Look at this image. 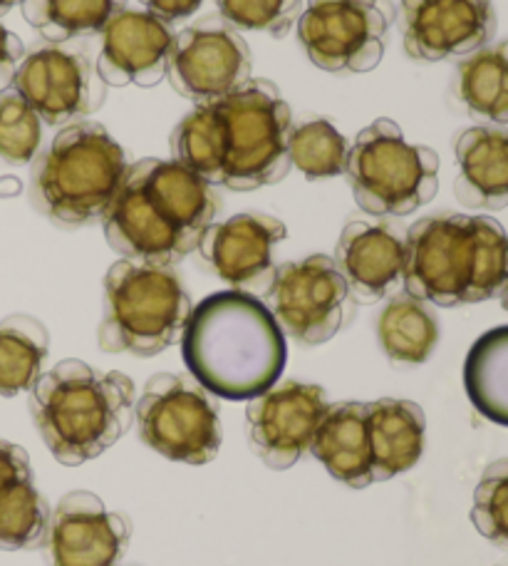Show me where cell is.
<instances>
[{
    "label": "cell",
    "instance_id": "obj_16",
    "mask_svg": "<svg viewBox=\"0 0 508 566\" xmlns=\"http://www.w3.org/2000/svg\"><path fill=\"white\" fill-rule=\"evenodd\" d=\"M288 237L281 219L248 211L216 224L199 239V254L233 291L266 293L276 274V249Z\"/></svg>",
    "mask_w": 508,
    "mask_h": 566
},
{
    "label": "cell",
    "instance_id": "obj_15",
    "mask_svg": "<svg viewBox=\"0 0 508 566\" xmlns=\"http://www.w3.org/2000/svg\"><path fill=\"white\" fill-rule=\"evenodd\" d=\"M131 522L109 510L95 492H67L50 512L45 552L53 566H119Z\"/></svg>",
    "mask_w": 508,
    "mask_h": 566
},
{
    "label": "cell",
    "instance_id": "obj_29",
    "mask_svg": "<svg viewBox=\"0 0 508 566\" xmlns=\"http://www.w3.org/2000/svg\"><path fill=\"white\" fill-rule=\"evenodd\" d=\"M127 8V0H23L20 10L30 28L53 45L99 35L112 18Z\"/></svg>",
    "mask_w": 508,
    "mask_h": 566
},
{
    "label": "cell",
    "instance_id": "obj_2",
    "mask_svg": "<svg viewBox=\"0 0 508 566\" xmlns=\"http://www.w3.org/2000/svg\"><path fill=\"white\" fill-rule=\"evenodd\" d=\"M402 286L440 308L501 298L508 286V234L491 217L434 214L404 231Z\"/></svg>",
    "mask_w": 508,
    "mask_h": 566
},
{
    "label": "cell",
    "instance_id": "obj_37",
    "mask_svg": "<svg viewBox=\"0 0 508 566\" xmlns=\"http://www.w3.org/2000/svg\"><path fill=\"white\" fill-rule=\"evenodd\" d=\"M139 3L145 6L147 13L165 20L167 25H174L179 20L194 15L203 6V0H139Z\"/></svg>",
    "mask_w": 508,
    "mask_h": 566
},
{
    "label": "cell",
    "instance_id": "obj_34",
    "mask_svg": "<svg viewBox=\"0 0 508 566\" xmlns=\"http://www.w3.org/2000/svg\"><path fill=\"white\" fill-rule=\"evenodd\" d=\"M216 8L231 28L283 38L298 23L303 0H216Z\"/></svg>",
    "mask_w": 508,
    "mask_h": 566
},
{
    "label": "cell",
    "instance_id": "obj_13",
    "mask_svg": "<svg viewBox=\"0 0 508 566\" xmlns=\"http://www.w3.org/2000/svg\"><path fill=\"white\" fill-rule=\"evenodd\" d=\"M328 408V392L313 382L286 380L268 388L246 408L251 450L268 470H290L310 450Z\"/></svg>",
    "mask_w": 508,
    "mask_h": 566
},
{
    "label": "cell",
    "instance_id": "obj_12",
    "mask_svg": "<svg viewBox=\"0 0 508 566\" xmlns=\"http://www.w3.org/2000/svg\"><path fill=\"white\" fill-rule=\"evenodd\" d=\"M10 87L35 109L40 123L53 127L83 123L105 105L107 97V85L97 75V67L83 53H70L57 45L25 53Z\"/></svg>",
    "mask_w": 508,
    "mask_h": 566
},
{
    "label": "cell",
    "instance_id": "obj_33",
    "mask_svg": "<svg viewBox=\"0 0 508 566\" xmlns=\"http://www.w3.org/2000/svg\"><path fill=\"white\" fill-rule=\"evenodd\" d=\"M472 522L476 532L508 549V458L491 462L474 490Z\"/></svg>",
    "mask_w": 508,
    "mask_h": 566
},
{
    "label": "cell",
    "instance_id": "obj_22",
    "mask_svg": "<svg viewBox=\"0 0 508 566\" xmlns=\"http://www.w3.org/2000/svg\"><path fill=\"white\" fill-rule=\"evenodd\" d=\"M335 480L352 490L374 482L368 438V406L360 400L332 402L325 412L308 450Z\"/></svg>",
    "mask_w": 508,
    "mask_h": 566
},
{
    "label": "cell",
    "instance_id": "obj_24",
    "mask_svg": "<svg viewBox=\"0 0 508 566\" xmlns=\"http://www.w3.org/2000/svg\"><path fill=\"white\" fill-rule=\"evenodd\" d=\"M456 95L472 117L496 127L508 125V40L462 60L456 67Z\"/></svg>",
    "mask_w": 508,
    "mask_h": 566
},
{
    "label": "cell",
    "instance_id": "obj_17",
    "mask_svg": "<svg viewBox=\"0 0 508 566\" xmlns=\"http://www.w3.org/2000/svg\"><path fill=\"white\" fill-rule=\"evenodd\" d=\"M102 229H105L109 249L135 264L171 269L199 247L197 239L181 234L151 207L137 175L129 167L119 191L102 217Z\"/></svg>",
    "mask_w": 508,
    "mask_h": 566
},
{
    "label": "cell",
    "instance_id": "obj_31",
    "mask_svg": "<svg viewBox=\"0 0 508 566\" xmlns=\"http://www.w3.org/2000/svg\"><path fill=\"white\" fill-rule=\"evenodd\" d=\"M47 524L50 504L33 478L0 492V552L43 547Z\"/></svg>",
    "mask_w": 508,
    "mask_h": 566
},
{
    "label": "cell",
    "instance_id": "obj_5",
    "mask_svg": "<svg viewBox=\"0 0 508 566\" xmlns=\"http://www.w3.org/2000/svg\"><path fill=\"white\" fill-rule=\"evenodd\" d=\"M191 308L184 283L171 269L115 261L105 276L97 343L105 353L159 356L181 340Z\"/></svg>",
    "mask_w": 508,
    "mask_h": 566
},
{
    "label": "cell",
    "instance_id": "obj_18",
    "mask_svg": "<svg viewBox=\"0 0 508 566\" xmlns=\"http://www.w3.org/2000/svg\"><path fill=\"white\" fill-rule=\"evenodd\" d=\"M174 43L171 25L147 10L125 8L102 28L95 57L105 85L155 87L167 77L169 50Z\"/></svg>",
    "mask_w": 508,
    "mask_h": 566
},
{
    "label": "cell",
    "instance_id": "obj_25",
    "mask_svg": "<svg viewBox=\"0 0 508 566\" xmlns=\"http://www.w3.org/2000/svg\"><path fill=\"white\" fill-rule=\"evenodd\" d=\"M378 338L390 360L402 366H420L430 360L440 343V321L426 301L398 293L380 313Z\"/></svg>",
    "mask_w": 508,
    "mask_h": 566
},
{
    "label": "cell",
    "instance_id": "obj_10",
    "mask_svg": "<svg viewBox=\"0 0 508 566\" xmlns=\"http://www.w3.org/2000/svg\"><path fill=\"white\" fill-rule=\"evenodd\" d=\"M263 303L281 331L308 348L332 340L350 318L348 283L325 254L281 264Z\"/></svg>",
    "mask_w": 508,
    "mask_h": 566
},
{
    "label": "cell",
    "instance_id": "obj_3",
    "mask_svg": "<svg viewBox=\"0 0 508 566\" xmlns=\"http://www.w3.org/2000/svg\"><path fill=\"white\" fill-rule=\"evenodd\" d=\"M30 418L50 454L80 468L119 442L135 422V380L67 358L30 388Z\"/></svg>",
    "mask_w": 508,
    "mask_h": 566
},
{
    "label": "cell",
    "instance_id": "obj_38",
    "mask_svg": "<svg viewBox=\"0 0 508 566\" xmlns=\"http://www.w3.org/2000/svg\"><path fill=\"white\" fill-rule=\"evenodd\" d=\"M20 3H23V0H0V18H3L6 13H10V10H13Z\"/></svg>",
    "mask_w": 508,
    "mask_h": 566
},
{
    "label": "cell",
    "instance_id": "obj_19",
    "mask_svg": "<svg viewBox=\"0 0 508 566\" xmlns=\"http://www.w3.org/2000/svg\"><path fill=\"white\" fill-rule=\"evenodd\" d=\"M332 261L354 303H378L402 283L404 231L392 221H350L342 229Z\"/></svg>",
    "mask_w": 508,
    "mask_h": 566
},
{
    "label": "cell",
    "instance_id": "obj_11",
    "mask_svg": "<svg viewBox=\"0 0 508 566\" xmlns=\"http://www.w3.org/2000/svg\"><path fill=\"white\" fill-rule=\"evenodd\" d=\"M253 55L246 40L221 15H207L174 33L167 80L191 103H219L251 80Z\"/></svg>",
    "mask_w": 508,
    "mask_h": 566
},
{
    "label": "cell",
    "instance_id": "obj_21",
    "mask_svg": "<svg viewBox=\"0 0 508 566\" xmlns=\"http://www.w3.org/2000/svg\"><path fill=\"white\" fill-rule=\"evenodd\" d=\"M459 175L454 195L466 209L508 207V129L469 127L454 145Z\"/></svg>",
    "mask_w": 508,
    "mask_h": 566
},
{
    "label": "cell",
    "instance_id": "obj_35",
    "mask_svg": "<svg viewBox=\"0 0 508 566\" xmlns=\"http://www.w3.org/2000/svg\"><path fill=\"white\" fill-rule=\"evenodd\" d=\"M33 478L28 452L15 442L0 440V492L10 484Z\"/></svg>",
    "mask_w": 508,
    "mask_h": 566
},
{
    "label": "cell",
    "instance_id": "obj_32",
    "mask_svg": "<svg viewBox=\"0 0 508 566\" xmlns=\"http://www.w3.org/2000/svg\"><path fill=\"white\" fill-rule=\"evenodd\" d=\"M40 142H43V123L35 115L15 87L0 90V157L8 165H28L33 161Z\"/></svg>",
    "mask_w": 508,
    "mask_h": 566
},
{
    "label": "cell",
    "instance_id": "obj_28",
    "mask_svg": "<svg viewBox=\"0 0 508 566\" xmlns=\"http://www.w3.org/2000/svg\"><path fill=\"white\" fill-rule=\"evenodd\" d=\"M174 161L194 171L209 185L223 187L226 169V129L216 103L197 105L174 127L169 139Z\"/></svg>",
    "mask_w": 508,
    "mask_h": 566
},
{
    "label": "cell",
    "instance_id": "obj_36",
    "mask_svg": "<svg viewBox=\"0 0 508 566\" xmlns=\"http://www.w3.org/2000/svg\"><path fill=\"white\" fill-rule=\"evenodd\" d=\"M23 57H25L23 40H20L13 30H8L3 23H0V90L13 85L15 70Z\"/></svg>",
    "mask_w": 508,
    "mask_h": 566
},
{
    "label": "cell",
    "instance_id": "obj_8",
    "mask_svg": "<svg viewBox=\"0 0 508 566\" xmlns=\"http://www.w3.org/2000/svg\"><path fill=\"white\" fill-rule=\"evenodd\" d=\"M135 418L141 442L167 460L197 468L219 458V402L191 373H157L149 378L135 402Z\"/></svg>",
    "mask_w": 508,
    "mask_h": 566
},
{
    "label": "cell",
    "instance_id": "obj_4",
    "mask_svg": "<svg viewBox=\"0 0 508 566\" xmlns=\"http://www.w3.org/2000/svg\"><path fill=\"white\" fill-rule=\"evenodd\" d=\"M127 157L99 123L60 129L30 171V199L50 221L87 227L102 221L127 175Z\"/></svg>",
    "mask_w": 508,
    "mask_h": 566
},
{
    "label": "cell",
    "instance_id": "obj_20",
    "mask_svg": "<svg viewBox=\"0 0 508 566\" xmlns=\"http://www.w3.org/2000/svg\"><path fill=\"white\" fill-rule=\"evenodd\" d=\"M129 169L137 175L151 207L181 234L199 241L207 227L216 221L221 201L213 185L179 161L145 157L129 165Z\"/></svg>",
    "mask_w": 508,
    "mask_h": 566
},
{
    "label": "cell",
    "instance_id": "obj_27",
    "mask_svg": "<svg viewBox=\"0 0 508 566\" xmlns=\"http://www.w3.org/2000/svg\"><path fill=\"white\" fill-rule=\"evenodd\" d=\"M50 333L43 321L13 313L0 321V396L15 398L30 392L45 373Z\"/></svg>",
    "mask_w": 508,
    "mask_h": 566
},
{
    "label": "cell",
    "instance_id": "obj_1",
    "mask_svg": "<svg viewBox=\"0 0 508 566\" xmlns=\"http://www.w3.org/2000/svg\"><path fill=\"white\" fill-rule=\"evenodd\" d=\"M181 356L213 396L253 400L278 382L288 346L266 303L231 289L211 293L191 308Z\"/></svg>",
    "mask_w": 508,
    "mask_h": 566
},
{
    "label": "cell",
    "instance_id": "obj_7",
    "mask_svg": "<svg viewBox=\"0 0 508 566\" xmlns=\"http://www.w3.org/2000/svg\"><path fill=\"white\" fill-rule=\"evenodd\" d=\"M226 129L223 187L253 191L288 177V142L293 113L281 90L268 80L251 77L236 93L216 103Z\"/></svg>",
    "mask_w": 508,
    "mask_h": 566
},
{
    "label": "cell",
    "instance_id": "obj_26",
    "mask_svg": "<svg viewBox=\"0 0 508 566\" xmlns=\"http://www.w3.org/2000/svg\"><path fill=\"white\" fill-rule=\"evenodd\" d=\"M464 388L486 420L508 428V326L474 340L464 360Z\"/></svg>",
    "mask_w": 508,
    "mask_h": 566
},
{
    "label": "cell",
    "instance_id": "obj_14",
    "mask_svg": "<svg viewBox=\"0 0 508 566\" xmlns=\"http://www.w3.org/2000/svg\"><path fill=\"white\" fill-rule=\"evenodd\" d=\"M406 55L420 63L466 57L496 35L491 0H400Z\"/></svg>",
    "mask_w": 508,
    "mask_h": 566
},
{
    "label": "cell",
    "instance_id": "obj_39",
    "mask_svg": "<svg viewBox=\"0 0 508 566\" xmlns=\"http://www.w3.org/2000/svg\"><path fill=\"white\" fill-rule=\"evenodd\" d=\"M501 306L508 311V286H506V291L501 293Z\"/></svg>",
    "mask_w": 508,
    "mask_h": 566
},
{
    "label": "cell",
    "instance_id": "obj_23",
    "mask_svg": "<svg viewBox=\"0 0 508 566\" xmlns=\"http://www.w3.org/2000/svg\"><path fill=\"white\" fill-rule=\"evenodd\" d=\"M364 406L374 482L412 470L424 452V410L416 402L400 398H380Z\"/></svg>",
    "mask_w": 508,
    "mask_h": 566
},
{
    "label": "cell",
    "instance_id": "obj_30",
    "mask_svg": "<svg viewBox=\"0 0 508 566\" xmlns=\"http://www.w3.org/2000/svg\"><path fill=\"white\" fill-rule=\"evenodd\" d=\"M350 139L345 137L330 119L305 117L293 123L288 142L290 165L296 167L305 179H330L345 175Z\"/></svg>",
    "mask_w": 508,
    "mask_h": 566
},
{
    "label": "cell",
    "instance_id": "obj_9",
    "mask_svg": "<svg viewBox=\"0 0 508 566\" xmlns=\"http://www.w3.org/2000/svg\"><path fill=\"white\" fill-rule=\"evenodd\" d=\"M394 15L390 0H308L298 40L320 70L370 73L382 63Z\"/></svg>",
    "mask_w": 508,
    "mask_h": 566
},
{
    "label": "cell",
    "instance_id": "obj_6",
    "mask_svg": "<svg viewBox=\"0 0 508 566\" xmlns=\"http://www.w3.org/2000/svg\"><path fill=\"white\" fill-rule=\"evenodd\" d=\"M345 177L364 214L410 217L440 191V155L410 145L398 123L380 117L350 142Z\"/></svg>",
    "mask_w": 508,
    "mask_h": 566
}]
</instances>
